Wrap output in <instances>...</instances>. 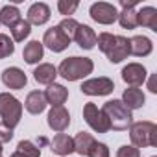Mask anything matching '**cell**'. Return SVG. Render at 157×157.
<instances>
[{
    "instance_id": "ffe728a7",
    "label": "cell",
    "mask_w": 157,
    "mask_h": 157,
    "mask_svg": "<svg viewBox=\"0 0 157 157\" xmlns=\"http://www.w3.org/2000/svg\"><path fill=\"white\" fill-rule=\"evenodd\" d=\"M33 78L37 83H43V85H52L54 80L57 78V68L50 63H41L35 70H33Z\"/></svg>"
},
{
    "instance_id": "44dd1931",
    "label": "cell",
    "mask_w": 157,
    "mask_h": 157,
    "mask_svg": "<svg viewBox=\"0 0 157 157\" xmlns=\"http://www.w3.org/2000/svg\"><path fill=\"white\" fill-rule=\"evenodd\" d=\"M46 100H44V94L41 91H32L28 96H26V102H24V107L28 113L32 115H41L44 109H46Z\"/></svg>"
},
{
    "instance_id": "8992f818",
    "label": "cell",
    "mask_w": 157,
    "mask_h": 157,
    "mask_svg": "<svg viewBox=\"0 0 157 157\" xmlns=\"http://www.w3.org/2000/svg\"><path fill=\"white\" fill-rule=\"evenodd\" d=\"M83 118H85V122H87L96 133H107V131L111 129L107 117H105V115L102 113V109H98L93 102L85 104V107H83Z\"/></svg>"
},
{
    "instance_id": "7c38bea8",
    "label": "cell",
    "mask_w": 157,
    "mask_h": 157,
    "mask_svg": "<svg viewBox=\"0 0 157 157\" xmlns=\"http://www.w3.org/2000/svg\"><path fill=\"white\" fill-rule=\"evenodd\" d=\"M120 6L124 8L118 13V22L124 30H133L137 28V11L133 10L137 6V0H120Z\"/></svg>"
},
{
    "instance_id": "52a82bcc",
    "label": "cell",
    "mask_w": 157,
    "mask_h": 157,
    "mask_svg": "<svg viewBox=\"0 0 157 157\" xmlns=\"http://www.w3.org/2000/svg\"><path fill=\"white\" fill-rule=\"evenodd\" d=\"M89 13H91V17H93L94 22L105 24V26H107V24H113V22L118 19L117 8H115L113 4H109V2H94V4L91 6Z\"/></svg>"
},
{
    "instance_id": "ba28073f",
    "label": "cell",
    "mask_w": 157,
    "mask_h": 157,
    "mask_svg": "<svg viewBox=\"0 0 157 157\" xmlns=\"http://www.w3.org/2000/svg\"><path fill=\"white\" fill-rule=\"evenodd\" d=\"M70 44L68 37L59 30V26H52L50 30L44 32V37H43V46L50 48L52 52H63L67 50Z\"/></svg>"
},
{
    "instance_id": "30bf717a",
    "label": "cell",
    "mask_w": 157,
    "mask_h": 157,
    "mask_svg": "<svg viewBox=\"0 0 157 157\" xmlns=\"http://www.w3.org/2000/svg\"><path fill=\"white\" fill-rule=\"evenodd\" d=\"M2 83L8 87V89H24L26 83H28V78L26 74L19 68V67H10V68H4L2 72Z\"/></svg>"
},
{
    "instance_id": "7402d4cb",
    "label": "cell",
    "mask_w": 157,
    "mask_h": 157,
    "mask_svg": "<svg viewBox=\"0 0 157 157\" xmlns=\"http://www.w3.org/2000/svg\"><path fill=\"white\" fill-rule=\"evenodd\" d=\"M43 56H44V46H43V43H39V41H30V43L24 46V50H22V59H24L26 63H30V65L39 63V61L43 59Z\"/></svg>"
},
{
    "instance_id": "ac0fdd59",
    "label": "cell",
    "mask_w": 157,
    "mask_h": 157,
    "mask_svg": "<svg viewBox=\"0 0 157 157\" xmlns=\"http://www.w3.org/2000/svg\"><path fill=\"white\" fill-rule=\"evenodd\" d=\"M151 50H153V44L146 35H135L133 39H129V54L137 57H146L151 54Z\"/></svg>"
},
{
    "instance_id": "5bb4252c",
    "label": "cell",
    "mask_w": 157,
    "mask_h": 157,
    "mask_svg": "<svg viewBox=\"0 0 157 157\" xmlns=\"http://www.w3.org/2000/svg\"><path fill=\"white\" fill-rule=\"evenodd\" d=\"M74 41L78 43V46H80V48L91 50L96 44V33H94V30L91 26L80 24V26H78V30H76V33H74Z\"/></svg>"
},
{
    "instance_id": "3957f363",
    "label": "cell",
    "mask_w": 157,
    "mask_h": 157,
    "mask_svg": "<svg viewBox=\"0 0 157 157\" xmlns=\"http://www.w3.org/2000/svg\"><path fill=\"white\" fill-rule=\"evenodd\" d=\"M129 139L135 148L157 146V126L153 122H133L129 126Z\"/></svg>"
},
{
    "instance_id": "4fadbf2b",
    "label": "cell",
    "mask_w": 157,
    "mask_h": 157,
    "mask_svg": "<svg viewBox=\"0 0 157 157\" xmlns=\"http://www.w3.org/2000/svg\"><path fill=\"white\" fill-rule=\"evenodd\" d=\"M105 56H107V59H109L111 63H120V61H124V59L129 56V39L124 37V35H117L113 48H111Z\"/></svg>"
},
{
    "instance_id": "8d00e7d4",
    "label": "cell",
    "mask_w": 157,
    "mask_h": 157,
    "mask_svg": "<svg viewBox=\"0 0 157 157\" xmlns=\"http://www.w3.org/2000/svg\"><path fill=\"white\" fill-rule=\"evenodd\" d=\"M0 155H2V144H0Z\"/></svg>"
},
{
    "instance_id": "836d02e7",
    "label": "cell",
    "mask_w": 157,
    "mask_h": 157,
    "mask_svg": "<svg viewBox=\"0 0 157 157\" xmlns=\"http://www.w3.org/2000/svg\"><path fill=\"white\" fill-rule=\"evenodd\" d=\"M13 139V129L8 128L4 122H0V144L2 142H10Z\"/></svg>"
},
{
    "instance_id": "d4e9b609",
    "label": "cell",
    "mask_w": 157,
    "mask_h": 157,
    "mask_svg": "<svg viewBox=\"0 0 157 157\" xmlns=\"http://www.w3.org/2000/svg\"><path fill=\"white\" fill-rule=\"evenodd\" d=\"M19 21H21V11H19L17 6L8 4V6H4L2 10H0V24L11 28V26H15Z\"/></svg>"
},
{
    "instance_id": "9a60e30c",
    "label": "cell",
    "mask_w": 157,
    "mask_h": 157,
    "mask_svg": "<svg viewBox=\"0 0 157 157\" xmlns=\"http://www.w3.org/2000/svg\"><path fill=\"white\" fill-rule=\"evenodd\" d=\"M48 21H50V8L44 2H35V4L30 6V10H28V22H30V26L32 24L43 26Z\"/></svg>"
},
{
    "instance_id": "d6986e66",
    "label": "cell",
    "mask_w": 157,
    "mask_h": 157,
    "mask_svg": "<svg viewBox=\"0 0 157 157\" xmlns=\"http://www.w3.org/2000/svg\"><path fill=\"white\" fill-rule=\"evenodd\" d=\"M120 102H122L129 111H133V109H140V107L144 105L146 96H144V93H142L140 89H137V87H129V89L124 91Z\"/></svg>"
},
{
    "instance_id": "e575fe53",
    "label": "cell",
    "mask_w": 157,
    "mask_h": 157,
    "mask_svg": "<svg viewBox=\"0 0 157 157\" xmlns=\"http://www.w3.org/2000/svg\"><path fill=\"white\" fill-rule=\"evenodd\" d=\"M150 91H151V93H157V89H155V83H153V76L150 78Z\"/></svg>"
},
{
    "instance_id": "4316f807",
    "label": "cell",
    "mask_w": 157,
    "mask_h": 157,
    "mask_svg": "<svg viewBox=\"0 0 157 157\" xmlns=\"http://www.w3.org/2000/svg\"><path fill=\"white\" fill-rule=\"evenodd\" d=\"M57 26H59V30L68 37V41H72V39H74V33H76V30H78V26H80V22L68 17V19H63Z\"/></svg>"
},
{
    "instance_id": "e0dca14e",
    "label": "cell",
    "mask_w": 157,
    "mask_h": 157,
    "mask_svg": "<svg viewBox=\"0 0 157 157\" xmlns=\"http://www.w3.org/2000/svg\"><path fill=\"white\" fill-rule=\"evenodd\" d=\"M43 94H44L46 104H50L52 107H59V105H63V104L67 102V98H68V91H67L63 85H59V83H52V85H48V89H46Z\"/></svg>"
},
{
    "instance_id": "2e32d148",
    "label": "cell",
    "mask_w": 157,
    "mask_h": 157,
    "mask_svg": "<svg viewBox=\"0 0 157 157\" xmlns=\"http://www.w3.org/2000/svg\"><path fill=\"white\" fill-rule=\"evenodd\" d=\"M50 150L61 157H67L74 151V139L68 137L67 133H57L50 142Z\"/></svg>"
},
{
    "instance_id": "7a4b0ae2",
    "label": "cell",
    "mask_w": 157,
    "mask_h": 157,
    "mask_svg": "<svg viewBox=\"0 0 157 157\" xmlns=\"http://www.w3.org/2000/svg\"><path fill=\"white\" fill-rule=\"evenodd\" d=\"M102 113L109 120V128L115 131H126L133 124V115L131 111L120 102V100H109L104 104Z\"/></svg>"
},
{
    "instance_id": "74e56055",
    "label": "cell",
    "mask_w": 157,
    "mask_h": 157,
    "mask_svg": "<svg viewBox=\"0 0 157 157\" xmlns=\"http://www.w3.org/2000/svg\"><path fill=\"white\" fill-rule=\"evenodd\" d=\"M151 157H155V155H151Z\"/></svg>"
},
{
    "instance_id": "f1b7e54d",
    "label": "cell",
    "mask_w": 157,
    "mask_h": 157,
    "mask_svg": "<svg viewBox=\"0 0 157 157\" xmlns=\"http://www.w3.org/2000/svg\"><path fill=\"white\" fill-rule=\"evenodd\" d=\"M115 37H117V35L107 33V32H104V33L96 35V44H98V48H100L104 54H107V52L113 48V44H115Z\"/></svg>"
},
{
    "instance_id": "d590c367",
    "label": "cell",
    "mask_w": 157,
    "mask_h": 157,
    "mask_svg": "<svg viewBox=\"0 0 157 157\" xmlns=\"http://www.w3.org/2000/svg\"><path fill=\"white\" fill-rule=\"evenodd\" d=\"M10 157H24V155H22V153H21V151H15V153H11V155H10Z\"/></svg>"
},
{
    "instance_id": "cb8c5ba5",
    "label": "cell",
    "mask_w": 157,
    "mask_h": 157,
    "mask_svg": "<svg viewBox=\"0 0 157 157\" xmlns=\"http://www.w3.org/2000/svg\"><path fill=\"white\" fill-rule=\"evenodd\" d=\"M94 142H96V140H94V137H93L91 133L80 131V133L74 137V151L80 153V155H87L89 150H91V146H93Z\"/></svg>"
},
{
    "instance_id": "f546056e",
    "label": "cell",
    "mask_w": 157,
    "mask_h": 157,
    "mask_svg": "<svg viewBox=\"0 0 157 157\" xmlns=\"http://www.w3.org/2000/svg\"><path fill=\"white\" fill-rule=\"evenodd\" d=\"M17 151H21L24 157H41V148L33 146L30 140H21L17 144Z\"/></svg>"
},
{
    "instance_id": "277c9868",
    "label": "cell",
    "mask_w": 157,
    "mask_h": 157,
    "mask_svg": "<svg viewBox=\"0 0 157 157\" xmlns=\"http://www.w3.org/2000/svg\"><path fill=\"white\" fill-rule=\"evenodd\" d=\"M22 117V104L10 93H0V118L8 128L19 126Z\"/></svg>"
},
{
    "instance_id": "9c48e42d",
    "label": "cell",
    "mask_w": 157,
    "mask_h": 157,
    "mask_svg": "<svg viewBox=\"0 0 157 157\" xmlns=\"http://www.w3.org/2000/svg\"><path fill=\"white\" fill-rule=\"evenodd\" d=\"M146 68L140 65V63H128L124 68H122V80L131 85V87H139L146 82Z\"/></svg>"
},
{
    "instance_id": "603a6c76",
    "label": "cell",
    "mask_w": 157,
    "mask_h": 157,
    "mask_svg": "<svg viewBox=\"0 0 157 157\" xmlns=\"http://www.w3.org/2000/svg\"><path fill=\"white\" fill-rule=\"evenodd\" d=\"M137 26H144L157 32V10L151 6H146L140 11H137Z\"/></svg>"
},
{
    "instance_id": "5b68a950",
    "label": "cell",
    "mask_w": 157,
    "mask_h": 157,
    "mask_svg": "<svg viewBox=\"0 0 157 157\" xmlns=\"http://www.w3.org/2000/svg\"><path fill=\"white\" fill-rule=\"evenodd\" d=\"M80 89H82L83 94H89V96H107L115 91V83H113L111 78L98 76V78L83 82Z\"/></svg>"
},
{
    "instance_id": "4dcf8cb0",
    "label": "cell",
    "mask_w": 157,
    "mask_h": 157,
    "mask_svg": "<svg viewBox=\"0 0 157 157\" xmlns=\"http://www.w3.org/2000/svg\"><path fill=\"white\" fill-rule=\"evenodd\" d=\"M78 6H80V2H76V0H59L57 2V10H59V13L61 15H72L76 10H78Z\"/></svg>"
},
{
    "instance_id": "83f0119b",
    "label": "cell",
    "mask_w": 157,
    "mask_h": 157,
    "mask_svg": "<svg viewBox=\"0 0 157 157\" xmlns=\"http://www.w3.org/2000/svg\"><path fill=\"white\" fill-rule=\"evenodd\" d=\"M15 52V44L10 39V35L6 33H0V59H6Z\"/></svg>"
},
{
    "instance_id": "484cf974",
    "label": "cell",
    "mask_w": 157,
    "mask_h": 157,
    "mask_svg": "<svg viewBox=\"0 0 157 157\" xmlns=\"http://www.w3.org/2000/svg\"><path fill=\"white\" fill-rule=\"evenodd\" d=\"M11 30V35H13V41H17V43H22L28 35H30V32H32V26H30V22L28 21H24V19H21L15 26H11L10 28Z\"/></svg>"
},
{
    "instance_id": "6da1fadb",
    "label": "cell",
    "mask_w": 157,
    "mask_h": 157,
    "mask_svg": "<svg viewBox=\"0 0 157 157\" xmlns=\"http://www.w3.org/2000/svg\"><path fill=\"white\" fill-rule=\"evenodd\" d=\"M94 70V63L89 57H67L61 61L59 68H57V76H63L65 80L68 82H78V80H83L85 76H89Z\"/></svg>"
},
{
    "instance_id": "1f68e13d",
    "label": "cell",
    "mask_w": 157,
    "mask_h": 157,
    "mask_svg": "<svg viewBox=\"0 0 157 157\" xmlns=\"http://www.w3.org/2000/svg\"><path fill=\"white\" fill-rule=\"evenodd\" d=\"M87 157H109V148L104 142H94L87 153Z\"/></svg>"
},
{
    "instance_id": "d6a6232c",
    "label": "cell",
    "mask_w": 157,
    "mask_h": 157,
    "mask_svg": "<svg viewBox=\"0 0 157 157\" xmlns=\"http://www.w3.org/2000/svg\"><path fill=\"white\" fill-rule=\"evenodd\" d=\"M117 157H140V151H139V148L126 144V146H120V148H118Z\"/></svg>"
},
{
    "instance_id": "8fae6325",
    "label": "cell",
    "mask_w": 157,
    "mask_h": 157,
    "mask_svg": "<svg viewBox=\"0 0 157 157\" xmlns=\"http://www.w3.org/2000/svg\"><path fill=\"white\" fill-rule=\"evenodd\" d=\"M46 118H48L50 129H54V131H57V133H63V131L68 128V124H70V113H68L63 105L52 107Z\"/></svg>"
},
{
    "instance_id": "f35d334b",
    "label": "cell",
    "mask_w": 157,
    "mask_h": 157,
    "mask_svg": "<svg viewBox=\"0 0 157 157\" xmlns=\"http://www.w3.org/2000/svg\"><path fill=\"white\" fill-rule=\"evenodd\" d=\"M0 157H2V155H0Z\"/></svg>"
}]
</instances>
